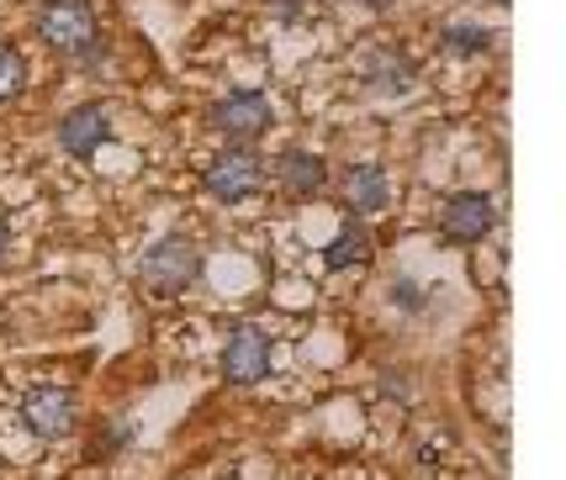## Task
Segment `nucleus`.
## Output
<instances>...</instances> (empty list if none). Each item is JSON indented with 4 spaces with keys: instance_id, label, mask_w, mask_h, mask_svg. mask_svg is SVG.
<instances>
[{
    "instance_id": "nucleus-10",
    "label": "nucleus",
    "mask_w": 566,
    "mask_h": 480,
    "mask_svg": "<svg viewBox=\"0 0 566 480\" xmlns=\"http://www.w3.org/2000/svg\"><path fill=\"white\" fill-rule=\"evenodd\" d=\"M370 259V227L360 222V212L345 216V227H339V238L323 248V265L328 269H349V265H366Z\"/></svg>"
},
{
    "instance_id": "nucleus-6",
    "label": "nucleus",
    "mask_w": 566,
    "mask_h": 480,
    "mask_svg": "<svg viewBox=\"0 0 566 480\" xmlns=\"http://www.w3.org/2000/svg\"><path fill=\"white\" fill-rule=\"evenodd\" d=\"M22 423L38 438H70L74 433V396L70 391H59V385H38V391H27L22 402Z\"/></svg>"
},
{
    "instance_id": "nucleus-11",
    "label": "nucleus",
    "mask_w": 566,
    "mask_h": 480,
    "mask_svg": "<svg viewBox=\"0 0 566 480\" xmlns=\"http://www.w3.org/2000/svg\"><path fill=\"white\" fill-rule=\"evenodd\" d=\"M392 201V180L381 164L349 169V212H381Z\"/></svg>"
},
{
    "instance_id": "nucleus-5",
    "label": "nucleus",
    "mask_w": 566,
    "mask_h": 480,
    "mask_svg": "<svg viewBox=\"0 0 566 480\" xmlns=\"http://www.w3.org/2000/svg\"><path fill=\"white\" fill-rule=\"evenodd\" d=\"M493 222H497L493 195H482V191H455L440 212V227L450 243H482L493 233Z\"/></svg>"
},
{
    "instance_id": "nucleus-7",
    "label": "nucleus",
    "mask_w": 566,
    "mask_h": 480,
    "mask_svg": "<svg viewBox=\"0 0 566 480\" xmlns=\"http://www.w3.org/2000/svg\"><path fill=\"white\" fill-rule=\"evenodd\" d=\"M265 370H271V338L260 328H239L228 338V349H222V375L233 385H254Z\"/></svg>"
},
{
    "instance_id": "nucleus-14",
    "label": "nucleus",
    "mask_w": 566,
    "mask_h": 480,
    "mask_svg": "<svg viewBox=\"0 0 566 480\" xmlns=\"http://www.w3.org/2000/svg\"><path fill=\"white\" fill-rule=\"evenodd\" d=\"M444 49L461 53V58H471V53H488V32L461 22V26H450V32H444Z\"/></svg>"
},
{
    "instance_id": "nucleus-9",
    "label": "nucleus",
    "mask_w": 566,
    "mask_h": 480,
    "mask_svg": "<svg viewBox=\"0 0 566 480\" xmlns=\"http://www.w3.org/2000/svg\"><path fill=\"white\" fill-rule=\"evenodd\" d=\"M275 180H281V191H286V195H296V201H313V195L323 191V180H328V169H323V159H313V153L292 148V153H281Z\"/></svg>"
},
{
    "instance_id": "nucleus-3",
    "label": "nucleus",
    "mask_w": 566,
    "mask_h": 480,
    "mask_svg": "<svg viewBox=\"0 0 566 480\" xmlns=\"http://www.w3.org/2000/svg\"><path fill=\"white\" fill-rule=\"evenodd\" d=\"M201 185H207L212 201H249V195L265 185V164H260L254 148H228L218 164L201 174Z\"/></svg>"
},
{
    "instance_id": "nucleus-4",
    "label": "nucleus",
    "mask_w": 566,
    "mask_h": 480,
    "mask_svg": "<svg viewBox=\"0 0 566 480\" xmlns=\"http://www.w3.org/2000/svg\"><path fill=\"white\" fill-rule=\"evenodd\" d=\"M212 127H218L228 143H254L271 127V100L260 96V90H233L228 100L212 106Z\"/></svg>"
},
{
    "instance_id": "nucleus-15",
    "label": "nucleus",
    "mask_w": 566,
    "mask_h": 480,
    "mask_svg": "<svg viewBox=\"0 0 566 480\" xmlns=\"http://www.w3.org/2000/svg\"><path fill=\"white\" fill-rule=\"evenodd\" d=\"M392 301H402V307H419V296H413V280H397V286H392Z\"/></svg>"
},
{
    "instance_id": "nucleus-2",
    "label": "nucleus",
    "mask_w": 566,
    "mask_h": 480,
    "mask_svg": "<svg viewBox=\"0 0 566 480\" xmlns=\"http://www.w3.org/2000/svg\"><path fill=\"white\" fill-rule=\"evenodd\" d=\"M201 275V248L191 238H159L148 248L144 259H138V280H144L154 296H180L186 286H197Z\"/></svg>"
},
{
    "instance_id": "nucleus-8",
    "label": "nucleus",
    "mask_w": 566,
    "mask_h": 480,
    "mask_svg": "<svg viewBox=\"0 0 566 480\" xmlns=\"http://www.w3.org/2000/svg\"><path fill=\"white\" fill-rule=\"evenodd\" d=\"M112 132V111L106 106H74L70 117L59 121V148L64 153H96Z\"/></svg>"
},
{
    "instance_id": "nucleus-12",
    "label": "nucleus",
    "mask_w": 566,
    "mask_h": 480,
    "mask_svg": "<svg viewBox=\"0 0 566 480\" xmlns=\"http://www.w3.org/2000/svg\"><path fill=\"white\" fill-rule=\"evenodd\" d=\"M366 85L387 90V96H402V90H413V64H408L402 53H376V58H370Z\"/></svg>"
},
{
    "instance_id": "nucleus-1",
    "label": "nucleus",
    "mask_w": 566,
    "mask_h": 480,
    "mask_svg": "<svg viewBox=\"0 0 566 480\" xmlns=\"http://www.w3.org/2000/svg\"><path fill=\"white\" fill-rule=\"evenodd\" d=\"M38 32L64 58H96L101 53V17L91 0H43L38 6Z\"/></svg>"
},
{
    "instance_id": "nucleus-16",
    "label": "nucleus",
    "mask_w": 566,
    "mask_h": 480,
    "mask_svg": "<svg viewBox=\"0 0 566 480\" xmlns=\"http://www.w3.org/2000/svg\"><path fill=\"white\" fill-rule=\"evenodd\" d=\"M6 254H11V222L0 216V259H6Z\"/></svg>"
},
{
    "instance_id": "nucleus-13",
    "label": "nucleus",
    "mask_w": 566,
    "mask_h": 480,
    "mask_svg": "<svg viewBox=\"0 0 566 480\" xmlns=\"http://www.w3.org/2000/svg\"><path fill=\"white\" fill-rule=\"evenodd\" d=\"M22 85H27V58L11 43H0V106L22 96Z\"/></svg>"
}]
</instances>
